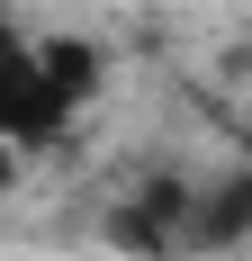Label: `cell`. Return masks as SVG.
<instances>
[{
	"label": "cell",
	"instance_id": "cell-1",
	"mask_svg": "<svg viewBox=\"0 0 252 261\" xmlns=\"http://www.w3.org/2000/svg\"><path fill=\"white\" fill-rule=\"evenodd\" d=\"M99 63L81 45H45V36H18L0 27V144L27 153V144H54L72 126V108L90 99Z\"/></svg>",
	"mask_w": 252,
	"mask_h": 261
},
{
	"label": "cell",
	"instance_id": "cell-2",
	"mask_svg": "<svg viewBox=\"0 0 252 261\" xmlns=\"http://www.w3.org/2000/svg\"><path fill=\"white\" fill-rule=\"evenodd\" d=\"M18 171H27V153H9V144H0V198L18 189Z\"/></svg>",
	"mask_w": 252,
	"mask_h": 261
}]
</instances>
